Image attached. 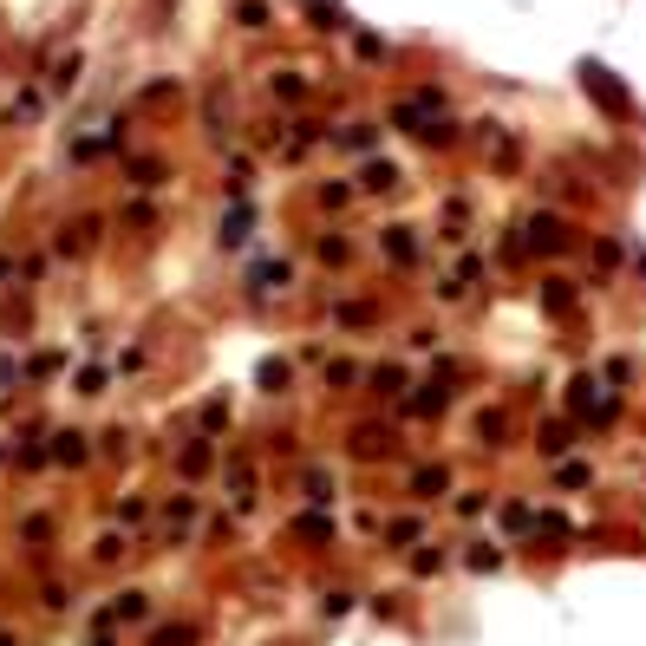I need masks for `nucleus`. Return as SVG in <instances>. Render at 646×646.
Listing matches in <instances>:
<instances>
[{"mask_svg": "<svg viewBox=\"0 0 646 646\" xmlns=\"http://www.w3.org/2000/svg\"><path fill=\"white\" fill-rule=\"evenodd\" d=\"M0 646H14V640H0Z\"/></svg>", "mask_w": 646, "mask_h": 646, "instance_id": "nucleus-20", "label": "nucleus"}, {"mask_svg": "<svg viewBox=\"0 0 646 646\" xmlns=\"http://www.w3.org/2000/svg\"><path fill=\"white\" fill-rule=\"evenodd\" d=\"M53 457H59V464H85V438H79V431H59Z\"/></svg>", "mask_w": 646, "mask_h": 646, "instance_id": "nucleus-9", "label": "nucleus"}, {"mask_svg": "<svg viewBox=\"0 0 646 646\" xmlns=\"http://www.w3.org/2000/svg\"><path fill=\"white\" fill-rule=\"evenodd\" d=\"M144 607H151V601H144V594H124V601H118V607H111V614H118V620H138V614H144Z\"/></svg>", "mask_w": 646, "mask_h": 646, "instance_id": "nucleus-13", "label": "nucleus"}, {"mask_svg": "<svg viewBox=\"0 0 646 646\" xmlns=\"http://www.w3.org/2000/svg\"><path fill=\"white\" fill-rule=\"evenodd\" d=\"M568 405H575L588 425H614V392H601L594 379H575V385H568Z\"/></svg>", "mask_w": 646, "mask_h": 646, "instance_id": "nucleus-1", "label": "nucleus"}, {"mask_svg": "<svg viewBox=\"0 0 646 646\" xmlns=\"http://www.w3.org/2000/svg\"><path fill=\"white\" fill-rule=\"evenodd\" d=\"M294 536H301L307 549H327V542H333V523H327V516H294Z\"/></svg>", "mask_w": 646, "mask_h": 646, "instance_id": "nucleus-3", "label": "nucleus"}, {"mask_svg": "<svg viewBox=\"0 0 646 646\" xmlns=\"http://www.w3.org/2000/svg\"><path fill=\"white\" fill-rule=\"evenodd\" d=\"M327 379H333V385H340V392H346V385L359 379V366H346V359H340V366H327Z\"/></svg>", "mask_w": 646, "mask_h": 646, "instance_id": "nucleus-19", "label": "nucleus"}, {"mask_svg": "<svg viewBox=\"0 0 646 646\" xmlns=\"http://www.w3.org/2000/svg\"><path fill=\"white\" fill-rule=\"evenodd\" d=\"M496 562H503V555H496V549H470V568H477V575H490Z\"/></svg>", "mask_w": 646, "mask_h": 646, "instance_id": "nucleus-18", "label": "nucleus"}, {"mask_svg": "<svg viewBox=\"0 0 646 646\" xmlns=\"http://www.w3.org/2000/svg\"><path fill=\"white\" fill-rule=\"evenodd\" d=\"M372 379H379V392H399V385H405V372H399V366H379Z\"/></svg>", "mask_w": 646, "mask_h": 646, "instance_id": "nucleus-16", "label": "nucleus"}, {"mask_svg": "<svg viewBox=\"0 0 646 646\" xmlns=\"http://www.w3.org/2000/svg\"><path fill=\"white\" fill-rule=\"evenodd\" d=\"M151 646H196V633H190V627H157Z\"/></svg>", "mask_w": 646, "mask_h": 646, "instance_id": "nucleus-12", "label": "nucleus"}, {"mask_svg": "<svg viewBox=\"0 0 646 646\" xmlns=\"http://www.w3.org/2000/svg\"><path fill=\"white\" fill-rule=\"evenodd\" d=\"M568 444H575V425H568V418H549V425H542V451H549V457H562Z\"/></svg>", "mask_w": 646, "mask_h": 646, "instance_id": "nucleus-5", "label": "nucleus"}, {"mask_svg": "<svg viewBox=\"0 0 646 646\" xmlns=\"http://www.w3.org/2000/svg\"><path fill=\"white\" fill-rule=\"evenodd\" d=\"M385 536H392V549H405V542H418V523H412V516H405V523H392V529H385Z\"/></svg>", "mask_w": 646, "mask_h": 646, "instance_id": "nucleus-14", "label": "nucleus"}, {"mask_svg": "<svg viewBox=\"0 0 646 646\" xmlns=\"http://www.w3.org/2000/svg\"><path fill=\"white\" fill-rule=\"evenodd\" d=\"M301 483H307V496H314V503H327V496H333V490H327V477H320V470H307Z\"/></svg>", "mask_w": 646, "mask_h": 646, "instance_id": "nucleus-17", "label": "nucleus"}, {"mask_svg": "<svg viewBox=\"0 0 646 646\" xmlns=\"http://www.w3.org/2000/svg\"><path fill=\"white\" fill-rule=\"evenodd\" d=\"M581 79H588V92L601 98V105L627 111V92H620V79H614V72H607V66H594V59H588V66H581Z\"/></svg>", "mask_w": 646, "mask_h": 646, "instance_id": "nucleus-2", "label": "nucleus"}, {"mask_svg": "<svg viewBox=\"0 0 646 646\" xmlns=\"http://www.w3.org/2000/svg\"><path fill=\"white\" fill-rule=\"evenodd\" d=\"M255 379H262V392H288V379H294V366H288V359H262V372H255Z\"/></svg>", "mask_w": 646, "mask_h": 646, "instance_id": "nucleus-4", "label": "nucleus"}, {"mask_svg": "<svg viewBox=\"0 0 646 646\" xmlns=\"http://www.w3.org/2000/svg\"><path fill=\"white\" fill-rule=\"evenodd\" d=\"M503 431H509L503 412H483V418H477V438H483V444H503Z\"/></svg>", "mask_w": 646, "mask_h": 646, "instance_id": "nucleus-10", "label": "nucleus"}, {"mask_svg": "<svg viewBox=\"0 0 646 646\" xmlns=\"http://www.w3.org/2000/svg\"><path fill=\"white\" fill-rule=\"evenodd\" d=\"M385 255H392V262H412V255H418L412 229H385Z\"/></svg>", "mask_w": 646, "mask_h": 646, "instance_id": "nucleus-8", "label": "nucleus"}, {"mask_svg": "<svg viewBox=\"0 0 646 646\" xmlns=\"http://www.w3.org/2000/svg\"><path fill=\"white\" fill-rule=\"evenodd\" d=\"M444 483H451V470H444V464H425V470L412 477V490H418V496H438Z\"/></svg>", "mask_w": 646, "mask_h": 646, "instance_id": "nucleus-7", "label": "nucleus"}, {"mask_svg": "<svg viewBox=\"0 0 646 646\" xmlns=\"http://www.w3.org/2000/svg\"><path fill=\"white\" fill-rule=\"evenodd\" d=\"M353 451H359V457H385L392 444H385V431H379V425H366V431H353Z\"/></svg>", "mask_w": 646, "mask_h": 646, "instance_id": "nucleus-6", "label": "nucleus"}, {"mask_svg": "<svg viewBox=\"0 0 646 646\" xmlns=\"http://www.w3.org/2000/svg\"><path fill=\"white\" fill-rule=\"evenodd\" d=\"M242 235H248V209H229V222H222V242H242Z\"/></svg>", "mask_w": 646, "mask_h": 646, "instance_id": "nucleus-11", "label": "nucleus"}, {"mask_svg": "<svg viewBox=\"0 0 646 646\" xmlns=\"http://www.w3.org/2000/svg\"><path fill=\"white\" fill-rule=\"evenodd\" d=\"M183 470H190V477H196V470H209V444H190V451H183Z\"/></svg>", "mask_w": 646, "mask_h": 646, "instance_id": "nucleus-15", "label": "nucleus"}]
</instances>
